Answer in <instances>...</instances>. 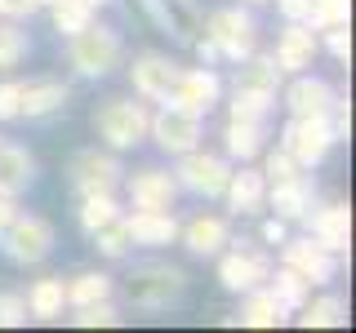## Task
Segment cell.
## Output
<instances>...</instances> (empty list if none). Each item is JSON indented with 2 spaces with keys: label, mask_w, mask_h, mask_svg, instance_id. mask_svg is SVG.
Returning a JSON list of instances; mask_svg holds the SVG:
<instances>
[{
  "label": "cell",
  "mask_w": 356,
  "mask_h": 333,
  "mask_svg": "<svg viewBox=\"0 0 356 333\" xmlns=\"http://www.w3.org/2000/svg\"><path fill=\"white\" fill-rule=\"evenodd\" d=\"M187 284L192 275L183 271L178 262H165V258H147V262H134L129 275H125V302L134 311H170L187 298Z\"/></svg>",
  "instance_id": "6da1fadb"
},
{
  "label": "cell",
  "mask_w": 356,
  "mask_h": 333,
  "mask_svg": "<svg viewBox=\"0 0 356 333\" xmlns=\"http://www.w3.org/2000/svg\"><path fill=\"white\" fill-rule=\"evenodd\" d=\"M67 67H72L76 80H107L116 67H125V40L111 22H89L76 36H67V49H63Z\"/></svg>",
  "instance_id": "7a4b0ae2"
},
{
  "label": "cell",
  "mask_w": 356,
  "mask_h": 333,
  "mask_svg": "<svg viewBox=\"0 0 356 333\" xmlns=\"http://www.w3.org/2000/svg\"><path fill=\"white\" fill-rule=\"evenodd\" d=\"M147 120H152V107L143 98H103L89 116L94 125V138L111 151H134L147 142Z\"/></svg>",
  "instance_id": "3957f363"
},
{
  "label": "cell",
  "mask_w": 356,
  "mask_h": 333,
  "mask_svg": "<svg viewBox=\"0 0 356 333\" xmlns=\"http://www.w3.org/2000/svg\"><path fill=\"white\" fill-rule=\"evenodd\" d=\"M200 31L214 40L222 62H241V58H250V53L259 49V18H254L250 5L214 9V14L200 18Z\"/></svg>",
  "instance_id": "277c9868"
},
{
  "label": "cell",
  "mask_w": 356,
  "mask_h": 333,
  "mask_svg": "<svg viewBox=\"0 0 356 333\" xmlns=\"http://www.w3.org/2000/svg\"><path fill=\"white\" fill-rule=\"evenodd\" d=\"M232 249H222L218 253V284L227 289V293H250V289H259V284H267V275H272V253L263 249L259 240H236L232 236L227 240Z\"/></svg>",
  "instance_id": "5b68a950"
},
{
  "label": "cell",
  "mask_w": 356,
  "mask_h": 333,
  "mask_svg": "<svg viewBox=\"0 0 356 333\" xmlns=\"http://www.w3.org/2000/svg\"><path fill=\"white\" fill-rule=\"evenodd\" d=\"M54 244H58V231H54L49 218L40 214H22L5 227V236H0V253H5V262L14 266H40L44 258L54 253Z\"/></svg>",
  "instance_id": "8992f818"
},
{
  "label": "cell",
  "mask_w": 356,
  "mask_h": 333,
  "mask_svg": "<svg viewBox=\"0 0 356 333\" xmlns=\"http://www.w3.org/2000/svg\"><path fill=\"white\" fill-rule=\"evenodd\" d=\"M174 178H178V191L196 196V200H218L222 187H227L232 178V160L222 151H205V142H200L196 151H183L174 155Z\"/></svg>",
  "instance_id": "52a82bcc"
},
{
  "label": "cell",
  "mask_w": 356,
  "mask_h": 333,
  "mask_svg": "<svg viewBox=\"0 0 356 333\" xmlns=\"http://www.w3.org/2000/svg\"><path fill=\"white\" fill-rule=\"evenodd\" d=\"M276 147H285L289 155H294L298 169H321V164L330 160V151L339 147V142H334L330 116H289Z\"/></svg>",
  "instance_id": "ba28073f"
},
{
  "label": "cell",
  "mask_w": 356,
  "mask_h": 333,
  "mask_svg": "<svg viewBox=\"0 0 356 333\" xmlns=\"http://www.w3.org/2000/svg\"><path fill=\"white\" fill-rule=\"evenodd\" d=\"M147 142H156L161 155H183L196 151L205 142V116H192V111H178V107H156L147 120Z\"/></svg>",
  "instance_id": "9c48e42d"
},
{
  "label": "cell",
  "mask_w": 356,
  "mask_h": 333,
  "mask_svg": "<svg viewBox=\"0 0 356 333\" xmlns=\"http://www.w3.org/2000/svg\"><path fill=\"white\" fill-rule=\"evenodd\" d=\"M222 76L214 67H178L170 94H165V107H178V111H192V116H209L218 103H222Z\"/></svg>",
  "instance_id": "30bf717a"
},
{
  "label": "cell",
  "mask_w": 356,
  "mask_h": 333,
  "mask_svg": "<svg viewBox=\"0 0 356 333\" xmlns=\"http://www.w3.org/2000/svg\"><path fill=\"white\" fill-rule=\"evenodd\" d=\"M120 178H125V164H120V151H111V147H85L67 164V187H72L76 196L116 191Z\"/></svg>",
  "instance_id": "8fae6325"
},
{
  "label": "cell",
  "mask_w": 356,
  "mask_h": 333,
  "mask_svg": "<svg viewBox=\"0 0 356 333\" xmlns=\"http://www.w3.org/2000/svg\"><path fill=\"white\" fill-rule=\"evenodd\" d=\"M120 187H125V200L129 209H174L178 205V178L174 169H165V164H138V169H125L120 178Z\"/></svg>",
  "instance_id": "7c38bea8"
},
{
  "label": "cell",
  "mask_w": 356,
  "mask_h": 333,
  "mask_svg": "<svg viewBox=\"0 0 356 333\" xmlns=\"http://www.w3.org/2000/svg\"><path fill=\"white\" fill-rule=\"evenodd\" d=\"M281 262L294 266L312 289H325V284H334V275H339V253H330L325 244H316L312 236H285L281 240Z\"/></svg>",
  "instance_id": "4fadbf2b"
},
{
  "label": "cell",
  "mask_w": 356,
  "mask_h": 333,
  "mask_svg": "<svg viewBox=\"0 0 356 333\" xmlns=\"http://www.w3.org/2000/svg\"><path fill=\"white\" fill-rule=\"evenodd\" d=\"M125 76H129L134 98H143V103H165V94H170V85L178 76V62L161 49H143V53H134Z\"/></svg>",
  "instance_id": "5bb4252c"
},
{
  "label": "cell",
  "mask_w": 356,
  "mask_h": 333,
  "mask_svg": "<svg viewBox=\"0 0 356 333\" xmlns=\"http://www.w3.org/2000/svg\"><path fill=\"white\" fill-rule=\"evenodd\" d=\"M334 103H339V89L325 76L298 71V76H285V85H281V107L289 116H330Z\"/></svg>",
  "instance_id": "9a60e30c"
},
{
  "label": "cell",
  "mask_w": 356,
  "mask_h": 333,
  "mask_svg": "<svg viewBox=\"0 0 356 333\" xmlns=\"http://www.w3.org/2000/svg\"><path fill=\"white\" fill-rule=\"evenodd\" d=\"M303 227H307V236L316 244H325L330 253H348V244H352V209H348V200H316V205L307 209Z\"/></svg>",
  "instance_id": "2e32d148"
},
{
  "label": "cell",
  "mask_w": 356,
  "mask_h": 333,
  "mask_svg": "<svg viewBox=\"0 0 356 333\" xmlns=\"http://www.w3.org/2000/svg\"><path fill=\"white\" fill-rule=\"evenodd\" d=\"M218 200H227V209L236 218H259L263 209H267V178L259 164H232V178H227V187H222V196Z\"/></svg>",
  "instance_id": "e0dca14e"
},
{
  "label": "cell",
  "mask_w": 356,
  "mask_h": 333,
  "mask_svg": "<svg viewBox=\"0 0 356 333\" xmlns=\"http://www.w3.org/2000/svg\"><path fill=\"white\" fill-rule=\"evenodd\" d=\"M232 240V222L222 214H192L187 222H178V244L192 258H218Z\"/></svg>",
  "instance_id": "ac0fdd59"
},
{
  "label": "cell",
  "mask_w": 356,
  "mask_h": 333,
  "mask_svg": "<svg viewBox=\"0 0 356 333\" xmlns=\"http://www.w3.org/2000/svg\"><path fill=\"white\" fill-rule=\"evenodd\" d=\"M120 222H125L129 240L138 244V249H170V244H178L174 209H125Z\"/></svg>",
  "instance_id": "d6986e66"
},
{
  "label": "cell",
  "mask_w": 356,
  "mask_h": 333,
  "mask_svg": "<svg viewBox=\"0 0 356 333\" xmlns=\"http://www.w3.org/2000/svg\"><path fill=\"white\" fill-rule=\"evenodd\" d=\"M321 53V36L307 27V22H285L281 36H276V49L272 58L281 67L285 76H298V71H312V62H316Z\"/></svg>",
  "instance_id": "ffe728a7"
},
{
  "label": "cell",
  "mask_w": 356,
  "mask_h": 333,
  "mask_svg": "<svg viewBox=\"0 0 356 333\" xmlns=\"http://www.w3.org/2000/svg\"><path fill=\"white\" fill-rule=\"evenodd\" d=\"M316 200H321V187H316V178H312V169H303L298 178H289L281 187H267V209H272L276 218H285L289 227L303 222Z\"/></svg>",
  "instance_id": "44dd1931"
},
{
  "label": "cell",
  "mask_w": 356,
  "mask_h": 333,
  "mask_svg": "<svg viewBox=\"0 0 356 333\" xmlns=\"http://www.w3.org/2000/svg\"><path fill=\"white\" fill-rule=\"evenodd\" d=\"M72 103V85L58 80V76H40V80H27L22 85V98H18V120H49L67 111Z\"/></svg>",
  "instance_id": "7402d4cb"
},
{
  "label": "cell",
  "mask_w": 356,
  "mask_h": 333,
  "mask_svg": "<svg viewBox=\"0 0 356 333\" xmlns=\"http://www.w3.org/2000/svg\"><path fill=\"white\" fill-rule=\"evenodd\" d=\"M227 325H241V329H281L289 325V311L272 298V289L259 284L250 293H241V307L227 316Z\"/></svg>",
  "instance_id": "603a6c76"
},
{
  "label": "cell",
  "mask_w": 356,
  "mask_h": 333,
  "mask_svg": "<svg viewBox=\"0 0 356 333\" xmlns=\"http://www.w3.org/2000/svg\"><path fill=\"white\" fill-rule=\"evenodd\" d=\"M31 187H36V155L22 147V142L0 138V196L22 200Z\"/></svg>",
  "instance_id": "cb8c5ba5"
},
{
  "label": "cell",
  "mask_w": 356,
  "mask_h": 333,
  "mask_svg": "<svg viewBox=\"0 0 356 333\" xmlns=\"http://www.w3.org/2000/svg\"><path fill=\"white\" fill-rule=\"evenodd\" d=\"M281 85H285V71L276 67L272 53H259V49H254L250 58L232 62V89H250V94L276 98V94H281Z\"/></svg>",
  "instance_id": "d4e9b609"
},
{
  "label": "cell",
  "mask_w": 356,
  "mask_h": 333,
  "mask_svg": "<svg viewBox=\"0 0 356 333\" xmlns=\"http://www.w3.org/2000/svg\"><path fill=\"white\" fill-rule=\"evenodd\" d=\"M263 147H267V120H227L222 125V155L232 164L259 160Z\"/></svg>",
  "instance_id": "484cf974"
},
{
  "label": "cell",
  "mask_w": 356,
  "mask_h": 333,
  "mask_svg": "<svg viewBox=\"0 0 356 333\" xmlns=\"http://www.w3.org/2000/svg\"><path fill=\"white\" fill-rule=\"evenodd\" d=\"M27 320H40V325H54V320L67 316V289H63V275H40L31 280L27 293Z\"/></svg>",
  "instance_id": "4316f807"
},
{
  "label": "cell",
  "mask_w": 356,
  "mask_h": 333,
  "mask_svg": "<svg viewBox=\"0 0 356 333\" xmlns=\"http://www.w3.org/2000/svg\"><path fill=\"white\" fill-rule=\"evenodd\" d=\"M289 320L298 329H343L348 325V302L339 293H321V298H307Z\"/></svg>",
  "instance_id": "83f0119b"
},
{
  "label": "cell",
  "mask_w": 356,
  "mask_h": 333,
  "mask_svg": "<svg viewBox=\"0 0 356 333\" xmlns=\"http://www.w3.org/2000/svg\"><path fill=\"white\" fill-rule=\"evenodd\" d=\"M125 209H120V196L116 191H89L81 196V209H76V227H81V236L89 240L98 227H107V222H116Z\"/></svg>",
  "instance_id": "f1b7e54d"
},
{
  "label": "cell",
  "mask_w": 356,
  "mask_h": 333,
  "mask_svg": "<svg viewBox=\"0 0 356 333\" xmlns=\"http://www.w3.org/2000/svg\"><path fill=\"white\" fill-rule=\"evenodd\" d=\"M67 289V307H85V302H103V298H116V275L107 271H81L72 280H63Z\"/></svg>",
  "instance_id": "f546056e"
},
{
  "label": "cell",
  "mask_w": 356,
  "mask_h": 333,
  "mask_svg": "<svg viewBox=\"0 0 356 333\" xmlns=\"http://www.w3.org/2000/svg\"><path fill=\"white\" fill-rule=\"evenodd\" d=\"M267 289H272V298L289 311V316H294V311L312 298V284L294 271V266H285V262H281V266H272V275H267Z\"/></svg>",
  "instance_id": "4dcf8cb0"
},
{
  "label": "cell",
  "mask_w": 356,
  "mask_h": 333,
  "mask_svg": "<svg viewBox=\"0 0 356 333\" xmlns=\"http://www.w3.org/2000/svg\"><path fill=\"white\" fill-rule=\"evenodd\" d=\"M31 53V40L22 31V22L14 18H0V76H14Z\"/></svg>",
  "instance_id": "1f68e13d"
},
{
  "label": "cell",
  "mask_w": 356,
  "mask_h": 333,
  "mask_svg": "<svg viewBox=\"0 0 356 333\" xmlns=\"http://www.w3.org/2000/svg\"><path fill=\"white\" fill-rule=\"evenodd\" d=\"M49 9V22H54V31L67 40V36H76L81 27H89V22L98 18V9L94 5H85V0H54V5H44Z\"/></svg>",
  "instance_id": "d6a6232c"
},
{
  "label": "cell",
  "mask_w": 356,
  "mask_h": 333,
  "mask_svg": "<svg viewBox=\"0 0 356 333\" xmlns=\"http://www.w3.org/2000/svg\"><path fill=\"white\" fill-rule=\"evenodd\" d=\"M67 320H72L76 329H116L125 325V316H120V307L103 298V302H85V307H67Z\"/></svg>",
  "instance_id": "836d02e7"
},
{
  "label": "cell",
  "mask_w": 356,
  "mask_h": 333,
  "mask_svg": "<svg viewBox=\"0 0 356 333\" xmlns=\"http://www.w3.org/2000/svg\"><path fill=\"white\" fill-rule=\"evenodd\" d=\"M272 111H276V98L267 94H250V89H232L227 94V120H267Z\"/></svg>",
  "instance_id": "e575fe53"
},
{
  "label": "cell",
  "mask_w": 356,
  "mask_h": 333,
  "mask_svg": "<svg viewBox=\"0 0 356 333\" xmlns=\"http://www.w3.org/2000/svg\"><path fill=\"white\" fill-rule=\"evenodd\" d=\"M94 249H98V258H107V262H125L129 253H134V240H129V231H125V222H107V227H98L94 236Z\"/></svg>",
  "instance_id": "d590c367"
},
{
  "label": "cell",
  "mask_w": 356,
  "mask_h": 333,
  "mask_svg": "<svg viewBox=\"0 0 356 333\" xmlns=\"http://www.w3.org/2000/svg\"><path fill=\"white\" fill-rule=\"evenodd\" d=\"M259 169H263V178H267V187H281V182H289V178L303 173V169H298V160H294L285 147H272V151L263 147V164H259Z\"/></svg>",
  "instance_id": "8d00e7d4"
},
{
  "label": "cell",
  "mask_w": 356,
  "mask_h": 333,
  "mask_svg": "<svg viewBox=\"0 0 356 333\" xmlns=\"http://www.w3.org/2000/svg\"><path fill=\"white\" fill-rule=\"evenodd\" d=\"M316 36H321V49H325L334 62L348 67V58H352V31H348V22H339V27H325V31H316Z\"/></svg>",
  "instance_id": "74e56055"
},
{
  "label": "cell",
  "mask_w": 356,
  "mask_h": 333,
  "mask_svg": "<svg viewBox=\"0 0 356 333\" xmlns=\"http://www.w3.org/2000/svg\"><path fill=\"white\" fill-rule=\"evenodd\" d=\"M22 325H27V298L0 293V329H22Z\"/></svg>",
  "instance_id": "f35d334b"
},
{
  "label": "cell",
  "mask_w": 356,
  "mask_h": 333,
  "mask_svg": "<svg viewBox=\"0 0 356 333\" xmlns=\"http://www.w3.org/2000/svg\"><path fill=\"white\" fill-rule=\"evenodd\" d=\"M18 98H22V80L5 76V80H0V125L18 120Z\"/></svg>",
  "instance_id": "ab89813d"
},
{
  "label": "cell",
  "mask_w": 356,
  "mask_h": 333,
  "mask_svg": "<svg viewBox=\"0 0 356 333\" xmlns=\"http://www.w3.org/2000/svg\"><path fill=\"white\" fill-rule=\"evenodd\" d=\"M289 236V222L285 218H263V227H259V244H263V249H281V240Z\"/></svg>",
  "instance_id": "60d3db41"
},
{
  "label": "cell",
  "mask_w": 356,
  "mask_h": 333,
  "mask_svg": "<svg viewBox=\"0 0 356 333\" xmlns=\"http://www.w3.org/2000/svg\"><path fill=\"white\" fill-rule=\"evenodd\" d=\"M143 14H147L161 31H174V14H170V0H138Z\"/></svg>",
  "instance_id": "b9f144b4"
},
{
  "label": "cell",
  "mask_w": 356,
  "mask_h": 333,
  "mask_svg": "<svg viewBox=\"0 0 356 333\" xmlns=\"http://www.w3.org/2000/svg\"><path fill=\"white\" fill-rule=\"evenodd\" d=\"M272 5H276V14H281L285 22H307L312 0H272Z\"/></svg>",
  "instance_id": "7bdbcfd3"
},
{
  "label": "cell",
  "mask_w": 356,
  "mask_h": 333,
  "mask_svg": "<svg viewBox=\"0 0 356 333\" xmlns=\"http://www.w3.org/2000/svg\"><path fill=\"white\" fill-rule=\"evenodd\" d=\"M36 0H0V18H14V22H22V18H31L36 14Z\"/></svg>",
  "instance_id": "ee69618b"
},
{
  "label": "cell",
  "mask_w": 356,
  "mask_h": 333,
  "mask_svg": "<svg viewBox=\"0 0 356 333\" xmlns=\"http://www.w3.org/2000/svg\"><path fill=\"white\" fill-rule=\"evenodd\" d=\"M187 44L196 49V58L205 62V67H218V62H222V58H218V49H214V40H209V36H192Z\"/></svg>",
  "instance_id": "f6af8a7d"
},
{
  "label": "cell",
  "mask_w": 356,
  "mask_h": 333,
  "mask_svg": "<svg viewBox=\"0 0 356 333\" xmlns=\"http://www.w3.org/2000/svg\"><path fill=\"white\" fill-rule=\"evenodd\" d=\"M18 200H9V196H0V236H5V227H9V222H14L18 218Z\"/></svg>",
  "instance_id": "bcb514c9"
},
{
  "label": "cell",
  "mask_w": 356,
  "mask_h": 333,
  "mask_svg": "<svg viewBox=\"0 0 356 333\" xmlns=\"http://www.w3.org/2000/svg\"><path fill=\"white\" fill-rule=\"evenodd\" d=\"M236 5H250V9H263V5H272V0H236Z\"/></svg>",
  "instance_id": "7dc6e473"
},
{
  "label": "cell",
  "mask_w": 356,
  "mask_h": 333,
  "mask_svg": "<svg viewBox=\"0 0 356 333\" xmlns=\"http://www.w3.org/2000/svg\"><path fill=\"white\" fill-rule=\"evenodd\" d=\"M85 5H94V9H103V5H111V0H85Z\"/></svg>",
  "instance_id": "c3c4849f"
},
{
  "label": "cell",
  "mask_w": 356,
  "mask_h": 333,
  "mask_svg": "<svg viewBox=\"0 0 356 333\" xmlns=\"http://www.w3.org/2000/svg\"><path fill=\"white\" fill-rule=\"evenodd\" d=\"M36 5H40V9H44V5H54V0H36Z\"/></svg>",
  "instance_id": "681fc988"
}]
</instances>
